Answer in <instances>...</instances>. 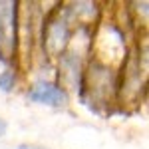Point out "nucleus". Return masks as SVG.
<instances>
[{"label":"nucleus","instance_id":"nucleus-1","mask_svg":"<svg viewBox=\"0 0 149 149\" xmlns=\"http://www.w3.org/2000/svg\"><path fill=\"white\" fill-rule=\"evenodd\" d=\"M18 32V2H0V60L16 50Z\"/></svg>","mask_w":149,"mask_h":149},{"label":"nucleus","instance_id":"nucleus-2","mask_svg":"<svg viewBox=\"0 0 149 149\" xmlns=\"http://www.w3.org/2000/svg\"><path fill=\"white\" fill-rule=\"evenodd\" d=\"M28 102L38 103V105H48V107H64L68 103V92L56 84V81H46L40 80L30 86L26 92Z\"/></svg>","mask_w":149,"mask_h":149},{"label":"nucleus","instance_id":"nucleus-3","mask_svg":"<svg viewBox=\"0 0 149 149\" xmlns=\"http://www.w3.org/2000/svg\"><path fill=\"white\" fill-rule=\"evenodd\" d=\"M16 86V72L14 70H4L0 72V92L10 93Z\"/></svg>","mask_w":149,"mask_h":149},{"label":"nucleus","instance_id":"nucleus-4","mask_svg":"<svg viewBox=\"0 0 149 149\" xmlns=\"http://www.w3.org/2000/svg\"><path fill=\"white\" fill-rule=\"evenodd\" d=\"M6 129H8V123H6L4 119H0V137H2V135L6 133Z\"/></svg>","mask_w":149,"mask_h":149},{"label":"nucleus","instance_id":"nucleus-5","mask_svg":"<svg viewBox=\"0 0 149 149\" xmlns=\"http://www.w3.org/2000/svg\"><path fill=\"white\" fill-rule=\"evenodd\" d=\"M18 149H44V147H36V145H28V143H22V145H18Z\"/></svg>","mask_w":149,"mask_h":149}]
</instances>
